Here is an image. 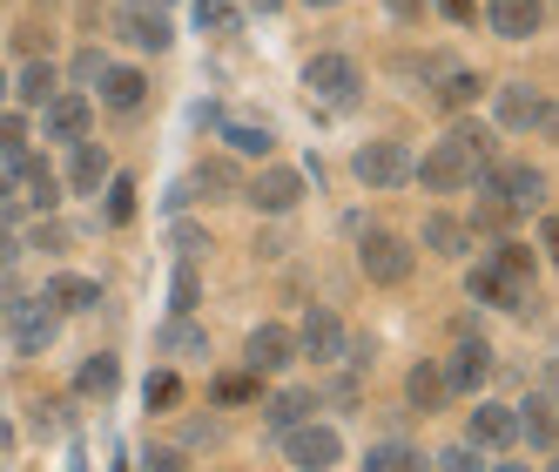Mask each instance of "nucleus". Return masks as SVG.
Wrapping results in <instances>:
<instances>
[{
	"instance_id": "nucleus-1",
	"label": "nucleus",
	"mask_w": 559,
	"mask_h": 472,
	"mask_svg": "<svg viewBox=\"0 0 559 472\" xmlns=\"http://www.w3.org/2000/svg\"><path fill=\"white\" fill-rule=\"evenodd\" d=\"M0 318H8V331H14V344L27 351V358H41V351L61 338V310L48 297H8V304H0Z\"/></svg>"
},
{
	"instance_id": "nucleus-2",
	"label": "nucleus",
	"mask_w": 559,
	"mask_h": 472,
	"mask_svg": "<svg viewBox=\"0 0 559 472\" xmlns=\"http://www.w3.org/2000/svg\"><path fill=\"white\" fill-rule=\"evenodd\" d=\"M465 291H472L478 304H499V310H533V304H539L533 278H519V270H506L499 257H492V263H478L472 278H465Z\"/></svg>"
},
{
	"instance_id": "nucleus-3",
	"label": "nucleus",
	"mask_w": 559,
	"mask_h": 472,
	"mask_svg": "<svg viewBox=\"0 0 559 472\" xmlns=\"http://www.w3.org/2000/svg\"><path fill=\"white\" fill-rule=\"evenodd\" d=\"M357 263H365L371 284H405L418 270V250L405 244V236H391V229H371L365 244H357Z\"/></svg>"
},
{
	"instance_id": "nucleus-4",
	"label": "nucleus",
	"mask_w": 559,
	"mask_h": 472,
	"mask_svg": "<svg viewBox=\"0 0 559 472\" xmlns=\"http://www.w3.org/2000/svg\"><path fill=\"white\" fill-rule=\"evenodd\" d=\"M350 176L365 189H397V182H412V149L405 142H365L350 155Z\"/></svg>"
},
{
	"instance_id": "nucleus-5",
	"label": "nucleus",
	"mask_w": 559,
	"mask_h": 472,
	"mask_svg": "<svg viewBox=\"0 0 559 472\" xmlns=\"http://www.w3.org/2000/svg\"><path fill=\"white\" fill-rule=\"evenodd\" d=\"M304 88H310L317 102H337V108H350V102H357V61H350V55H310V68H304Z\"/></svg>"
},
{
	"instance_id": "nucleus-6",
	"label": "nucleus",
	"mask_w": 559,
	"mask_h": 472,
	"mask_svg": "<svg viewBox=\"0 0 559 472\" xmlns=\"http://www.w3.org/2000/svg\"><path fill=\"white\" fill-rule=\"evenodd\" d=\"M284 459L304 465V472H331L344 459V439H337L331 425H290L284 432Z\"/></svg>"
},
{
	"instance_id": "nucleus-7",
	"label": "nucleus",
	"mask_w": 559,
	"mask_h": 472,
	"mask_svg": "<svg viewBox=\"0 0 559 472\" xmlns=\"http://www.w3.org/2000/svg\"><path fill=\"white\" fill-rule=\"evenodd\" d=\"M412 176H418L425 189H438V196H452V189H465L478 169H472V155H465V149L445 135V142H438V149L425 155V163H412Z\"/></svg>"
},
{
	"instance_id": "nucleus-8",
	"label": "nucleus",
	"mask_w": 559,
	"mask_h": 472,
	"mask_svg": "<svg viewBox=\"0 0 559 472\" xmlns=\"http://www.w3.org/2000/svg\"><path fill=\"white\" fill-rule=\"evenodd\" d=\"M115 34H122L129 48H142V55H163L176 34H169V14L163 8H148V0H135V8H122L115 14Z\"/></svg>"
},
{
	"instance_id": "nucleus-9",
	"label": "nucleus",
	"mask_w": 559,
	"mask_h": 472,
	"mask_svg": "<svg viewBox=\"0 0 559 472\" xmlns=\"http://www.w3.org/2000/svg\"><path fill=\"white\" fill-rule=\"evenodd\" d=\"M243 203H257L263 216H290L304 203V176L297 169H263L257 182H243Z\"/></svg>"
},
{
	"instance_id": "nucleus-10",
	"label": "nucleus",
	"mask_w": 559,
	"mask_h": 472,
	"mask_svg": "<svg viewBox=\"0 0 559 472\" xmlns=\"http://www.w3.org/2000/svg\"><path fill=\"white\" fill-rule=\"evenodd\" d=\"M290 358H297V338H290L284 324H257L250 344H243V365H250L257 378H263V371H270V378H276V371H290Z\"/></svg>"
},
{
	"instance_id": "nucleus-11",
	"label": "nucleus",
	"mask_w": 559,
	"mask_h": 472,
	"mask_svg": "<svg viewBox=\"0 0 559 472\" xmlns=\"http://www.w3.org/2000/svg\"><path fill=\"white\" fill-rule=\"evenodd\" d=\"M492 378V344L486 338H459V351L445 358V385L452 391H486Z\"/></svg>"
},
{
	"instance_id": "nucleus-12",
	"label": "nucleus",
	"mask_w": 559,
	"mask_h": 472,
	"mask_svg": "<svg viewBox=\"0 0 559 472\" xmlns=\"http://www.w3.org/2000/svg\"><path fill=\"white\" fill-rule=\"evenodd\" d=\"M486 176H492V189L506 196L512 210H539V196H546V176H539L533 163H486Z\"/></svg>"
},
{
	"instance_id": "nucleus-13",
	"label": "nucleus",
	"mask_w": 559,
	"mask_h": 472,
	"mask_svg": "<svg viewBox=\"0 0 559 472\" xmlns=\"http://www.w3.org/2000/svg\"><path fill=\"white\" fill-rule=\"evenodd\" d=\"M486 21H492L499 42H533L539 21H546V0H492Z\"/></svg>"
},
{
	"instance_id": "nucleus-14",
	"label": "nucleus",
	"mask_w": 559,
	"mask_h": 472,
	"mask_svg": "<svg viewBox=\"0 0 559 472\" xmlns=\"http://www.w3.org/2000/svg\"><path fill=\"white\" fill-rule=\"evenodd\" d=\"M465 439L486 446V452L512 446V439H519V412H512V405H492V399H478V412H472V425H465Z\"/></svg>"
},
{
	"instance_id": "nucleus-15",
	"label": "nucleus",
	"mask_w": 559,
	"mask_h": 472,
	"mask_svg": "<svg viewBox=\"0 0 559 472\" xmlns=\"http://www.w3.org/2000/svg\"><path fill=\"white\" fill-rule=\"evenodd\" d=\"M297 344L310 351L317 365H337L344 351H350V338H344V324L331 318V310H310V318H304V331H297Z\"/></svg>"
},
{
	"instance_id": "nucleus-16",
	"label": "nucleus",
	"mask_w": 559,
	"mask_h": 472,
	"mask_svg": "<svg viewBox=\"0 0 559 472\" xmlns=\"http://www.w3.org/2000/svg\"><path fill=\"white\" fill-rule=\"evenodd\" d=\"M41 115H48V142H82L95 108H88V95H55Z\"/></svg>"
},
{
	"instance_id": "nucleus-17",
	"label": "nucleus",
	"mask_w": 559,
	"mask_h": 472,
	"mask_svg": "<svg viewBox=\"0 0 559 472\" xmlns=\"http://www.w3.org/2000/svg\"><path fill=\"white\" fill-rule=\"evenodd\" d=\"M8 163H14V182L27 189V203H41V210L61 203V182H55V169L41 163V155H27V149H21V155H8Z\"/></svg>"
},
{
	"instance_id": "nucleus-18",
	"label": "nucleus",
	"mask_w": 559,
	"mask_h": 472,
	"mask_svg": "<svg viewBox=\"0 0 559 472\" xmlns=\"http://www.w3.org/2000/svg\"><path fill=\"white\" fill-rule=\"evenodd\" d=\"M102 102L115 108V115H135L142 102H148V82L135 68H102Z\"/></svg>"
},
{
	"instance_id": "nucleus-19",
	"label": "nucleus",
	"mask_w": 559,
	"mask_h": 472,
	"mask_svg": "<svg viewBox=\"0 0 559 472\" xmlns=\"http://www.w3.org/2000/svg\"><path fill=\"white\" fill-rule=\"evenodd\" d=\"M115 169H108V155H102V142H74V163H68V182H74V196H95L102 182H108Z\"/></svg>"
},
{
	"instance_id": "nucleus-20",
	"label": "nucleus",
	"mask_w": 559,
	"mask_h": 472,
	"mask_svg": "<svg viewBox=\"0 0 559 472\" xmlns=\"http://www.w3.org/2000/svg\"><path fill=\"white\" fill-rule=\"evenodd\" d=\"M405 399H412L418 412H438V405L452 399V385H445V365H431V358H425V365H412V371H405Z\"/></svg>"
},
{
	"instance_id": "nucleus-21",
	"label": "nucleus",
	"mask_w": 559,
	"mask_h": 472,
	"mask_svg": "<svg viewBox=\"0 0 559 472\" xmlns=\"http://www.w3.org/2000/svg\"><path fill=\"white\" fill-rule=\"evenodd\" d=\"M8 88H14L27 108H48V102L61 95V74H55V61H27V68H21V82H8Z\"/></svg>"
},
{
	"instance_id": "nucleus-22",
	"label": "nucleus",
	"mask_w": 559,
	"mask_h": 472,
	"mask_svg": "<svg viewBox=\"0 0 559 472\" xmlns=\"http://www.w3.org/2000/svg\"><path fill=\"white\" fill-rule=\"evenodd\" d=\"M425 250H431V257H452V263H459V257L472 250V229H465L459 216H425Z\"/></svg>"
},
{
	"instance_id": "nucleus-23",
	"label": "nucleus",
	"mask_w": 559,
	"mask_h": 472,
	"mask_svg": "<svg viewBox=\"0 0 559 472\" xmlns=\"http://www.w3.org/2000/svg\"><path fill=\"white\" fill-rule=\"evenodd\" d=\"M55 310H95L102 304V284L95 278H48V291H41Z\"/></svg>"
},
{
	"instance_id": "nucleus-24",
	"label": "nucleus",
	"mask_w": 559,
	"mask_h": 472,
	"mask_svg": "<svg viewBox=\"0 0 559 472\" xmlns=\"http://www.w3.org/2000/svg\"><path fill=\"white\" fill-rule=\"evenodd\" d=\"M539 108H546V95H533V88H519V82L499 88V122H506V129H533Z\"/></svg>"
},
{
	"instance_id": "nucleus-25",
	"label": "nucleus",
	"mask_w": 559,
	"mask_h": 472,
	"mask_svg": "<svg viewBox=\"0 0 559 472\" xmlns=\"http://www.w3.org/2000/svg\"><path fill=\"white\" fill-rule=\"evenodd\" d=\"M519 412V432H526L533 446H559V412L546 399H526V405H512Z\"/></svg>"
},
{
	"instance_id": "nucleus-26",
	"label": "nucleus",
	"mask_w": 559,
	"mask_h": 472,
	"mask_svg": "<svg viewBox=\"0 0 559 472\" xmlns=\"http://www.w3.org/2000/svg\"><path fill=\"white\" fill-rule=\"evenodd\" d=\"M478 88H486V82H478L472 68H438V108H472Z\"/></svg>"
},
{
	"instance_id": "nucleus-27",
	"label": "nucleus",
	"mask_w": 559,
	"mask_h": 472,
	"mask_svg": "<svg viewBox=\"0 0 559 472\" xmlns=\"http://www.w3.org/2000/svg\"><path fill=\"white\" fill-rule=\"evenodd\" d=\"M365 472H425V459H418L405 439H384V446L365 452Z\"/></svg>"
},
{
	"instance_id": "nucleus-28",
	"label": "nucleus",
	"mask_w": 559,
	"mask_h": 472,
	"mask_svg": "<svg viewBox=\"0 0 559 472\" xmlns=\"http://www.w3.org/2000/svg\"><path fill=\"white\" fill-rule=\"evenodd\" d=\"M74 385H82V399H115V385H122V365L95 351V358L82 365V378H74Z\"/></svg>"
},
{
	"instance_id": "nucleus-29",
	"label": "nucleus",
	"mask_w": 559,
	"mask_h": 472,
	"mask_svg": "<svg viewBox=\"0 0 559 472\" xmlns=\"http://www.w3.org/2000/svg\"><path fill=\"white\" fill-rule=\"evenodd\" d=\"M452 142H459V149L472 155V169L499 163V142H492V129H486V122H459V129H452Z\"/></svg>"
},
{
	"instance_id": "nucleus-30",
	"label": "nucleus",
	"mask_w": 559,
	"mask_h": 472,
	"mask_svg": "<svg viewBox=\"0 0 559 472\" xmlns=\"http://www.w3.org/2000/svg\"><path fill=\"white\" fill-rule=\"evenodd\" d=\"M310 405H317L310 391H276V399L263 405V418H270L276 432H290V425H304V418H310Z\"/></svg>"
},
{
	"instance_id": "nucleus-31",
	"label": "nucleus",
	"mask_w": 559,
	"mask_h": 472,
	"mask_svg": "<svg viewBox=\"0 0 559 472\" xmlns=\"http://www.w3.org/2000/svg\"><path fill=\"white\" fill-rule=\"evenodd\" d=\"M169 297H176V304H169L176 318H189V310L203 304V278H195V263H189V257L176 263V284H169Z\"/></svg>"
},
{
	"instance_id": "nucleus-32",
	"label": "nucleus",
	"mask_w": 559,
	"mask_h": 472,
	"mask_svg": "<svg viewBox=\"0 0 559 472\" xmlns=\"http://www.w3.org/2000/svg\"><path fill=\"white\" fill-rule=\"evenodd\" d=\"M229 149H236V155H270V149H276V135H270V129H257V122H229Z\"/></svg>"
},
{
	"instance_id": "nucleus-33",
	"label": "nucleus",
	"mask_w": 559,
	"mask_h": 472,
	"mask_svg": "<svg viewBox=\"0 0 559 472\" xmlns=\"http://www.w3.org/2000/svg\"><path fill=\"white\" fill-rule=\"evenodd\" d=\"M129 216H135V182L108 176V223H129Z\"/></svg>"
},
{
	"instance_id": "nucleus-34",
	"label": "nucleus",
	"mask_w": 559,
	"mask_h": 472,
	"mask_svg": "<svg viewBox=\"0 0 559 472\" xmlns=\"http://www.w3.org/2000/svg\"><path fill=\"white\" fill-rule=\"evenodd\" d=\"M21 149H27V115L0 108V155H21Z\"/></svg>"
},
{
	"instance_id": "nucleus-35",
	"label": "nucleus",
	"mask_w": 559,
	"mask_h": 472,
	"mask_svg": "<svg viewBox=\"0 0 559 472\" xmlns=\"http://www.w3.org/2000/svg\"><path fill=\"white\" fill-rule=\"evenodd\" d=\"M189 189H223V196H229V189H243V182H236V169H229V163H203V169L189 176Z\"/></svg>"
},
{
	"instance_id": "nucleus-36",
	"label": "nucleus",
	"mask_w": 559,
	"mask_h": 472,
	"mask_svg": "<svg viewBox=\"0 0 559 472\" xmlns=\"http://www.w3.org/2000/svg\"><path fill=\"white\" fill-rule=\"evenodd\" d=\"M176 399H182L176 371H155V378H148V412H155V405H176Z\"/></svg>"
},
{
	"instance_id": "nucleus-37",
	"label": "nucleus",
	"mask_w": 559,
	"mask_h": 472,
	"mask_svg": "<svg viewBox=\"0 0 559 472\" xmlns=\"http://www.w3.org/2000/svg\"><path fill=\"white\" fill-rule=\"evenodd\" d=\"M438 472H478V446H452V452H438Z\"/></svg>"
},
{
	"instance_id": "nucleus-38",
	"label": "nucleus",
	"mask_w": 559,
	"mask_h": 472,
	"mask_svg": "<svg viewBox=\"0 0 559 472\" xmlns=\"http://www.w3.org/2000/svg\"><path fill=\"white\" fill-rule=\"evenodd\" d=\"M195 21H203V27H216V34H229V27H236V14L223 8V0H195Z\"/></svg>"
},
{
	"instance_id": "nucleus-39",
	"label": "nucleus",
	"mask_w": 559,
	"mask_h": 472,
	"mask_svg": "<svg viewBox=\"0 0 559 472\" xmlns=\"http://www.w3.org/2000/svg\"><path fill=\"white\" fill-rule=\"evenodd\" d=\"M61 244H68V236H61V223H41V229L27 236V250H61Z\"/></svg>"
},
{
	"instance_id": "nucleus-40",
	"label": "nucleus",
	"mask_w": 559,
	"mask_h": 472,
	"mask_svg": "<svg viewBox=\"0 0 559 472\" xmlns=\"http://www.w3.org/2000/svg\"><path fill=\"white\" fill-rule=\"evenodd\" d=\"M142 472H182V452H155V446H148V452H142Z\"/></svg>"
},
{
	"instance_id": "nucleus-41",
	"label": "nucleus",
	"mask_w": 559,
	"mask_h": 472,
	"mask_svg": "<svg viewBox=\"0 0 559 472\" xmlns=\"http://www.w3.org/2000/svg\"><path fill=\"white\" fill-rule=\"evenodd\" d=\"M203 244H210V236L195 229V223H176V250H182V257H195V250H203Z\"/></svg>"
},
{
	"instance_id": "nucleus-42",
	"label": "nucleus",
	"mask_w": 559,
	"mask_h": 472,
	"mask_svg": "<svg viewBox=\"0 0 559 472\" xmlns=\"http://www.w3.org/2000/svg\"><path fill=\"white\" fill-rule=\"evenodd\" d=\"M533 129H539V135H546V142H559V95H552V102H546V108H539V122H533Z\"/></svg>"
},
{
	"instance_id": "nucleus-43",
	"label": "nucleus",
	"mask_w": 559,
	"mask_h": 472,
	"mask_svg": "<svg viewBox=\"0 0 559 472\" xmlns=\"http://www.w3.org/2000/svg\"><path fill=\"white\" fill-rule=\"evenodd\" d=\"M384 8H391V21H418V14H425V0H384Z\"/></svg>"
},
{
	"instance_id": "nucleus-44",
	"label": "nucleus",
	"mask_w": 559,
	"mask_h": 472,
	"mask_svg": "<svg viewBox=\"0 0 559 472\" xmlns=\"http://www.w3.org/2000/svg\"><path fill=\"white\" fill-rule=\"evenodd\" d=\"M539 244H546V257L559 263V216H546V223H539Z\"/></svg>"
},
{
	"instance_id": "nucleus-45",
	"label": "nucleus",
	"mask_w": 559,
	"mask_h": 472,
	"mask_svg": "<svg viewBox=\"0 0 559 472\" xmlns=\"http://www.w3.org/2000/svg\"><path fill=\"white\" fill-rule=\"evenodd\" d=\"M438 8H445L452 21H472V0H438Z\"/></svg>"
},
{
	"instance_id": "nucleus-46",
	"label": "nucleus",
	"mask_w": 559,
	"mask_h": 472,
	"mask_svg": "<svg viewBox=\"0 0 559 472\" xmlns=\"http://www.w3.org/2000/svg\"><path fill=\"white\" fill-rule=\"evenodd\" d=\"M14 257H21V244H14L8 229H0V263H14Z\"/></svg>"
},
{
	"instance_id": "nucleus-47",
	"label": "nucleus",
	"mask_w": 559,
	"mask_h": 472,
	"mask_svg": "<svg viewBox=\"0 0 559 472\" xmlns=\"http://www.w3.org/2000/svg\"><path fill=\"white\" fill-rule=\"evenodd\" d=\"M0 203H14V176L8 169H0Z\"/></svg>"
},
{
	"instance_id": "nucleus-48",
	"label": "nucleus",
	"mask_w": 559,
	"mask_h": 472,
	"mask_svg": "<svg viewBox=\"0 0 559 472\" xmlns=\"http://www.w3.org/2000/svg\"><path fill=\"white\" fill-rule=\"evenodd\" d=\"M492 472H533V465H492Z\"/></svg>"
},
{
	"instance_id": "nucleus-49",
	"label": "nucleus",
	"mask_w": 559,
	"mask_h": 472,
	"mask_svg": "<svg viewBox=\"0 0 559 472\" xmlns=\"http://www.w3.org/2000/svg\"><path fill=\"white\" fill-rule=\"evenodd\" d=\"M257 8H263V14H270V8H284V0H257Z\"/></svg>"
},
{
	"instance_id": "nucleus-50",
	"label": "nucleus",
	"mask_w": 559,
	"mask_h": 472,
	"mask_svg": "<svg viewBox=\"0 0 559 472\" xmlns=\"http://www.w3.org/2000/svg\"><path fill=\"white\" fill-rule=\"evenodd\" d=\"M310 8H337V0H310Z\"/></svg>"
},
{
	"instance_id": "nucleus-51",
	"label": "nucleus",
	"mask_w": 559,
	"mask_h": 472,
	"mask_svg": "<svg viewBox=\"0 0 559 472\" xmlns=\"http://www.w3.org/2000/svg\"><path fill=\"white\" fill-rule=\"evenodd\" d=\"M0 102H8V74H0Z\"/></svg>"
},
{
	"instance_id": "nucleus-52",
	"label": "nucleus",
	"mask_w": 559,
	"mask_h": 472,
	"mask_svg": "<svg viewBox=\"0 0 559 472\" xmlns=\"http://www.w3.org/2000/svg\"><path fill=\"white\" fill-rule=\"evenodd\" d=\"M552 472H559V459H552Z\"/></svg>"
}]
</instances>
